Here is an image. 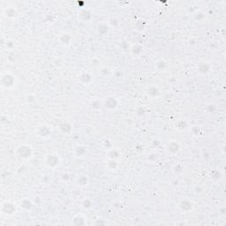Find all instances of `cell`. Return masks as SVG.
Returning a JSON list of instances; mask_svg holds the SVG:
<instances>
[{
    "instance_id": "cell-1",
    "label": "cell",
    "mask_w": 226,
    "mask_h": 226,
    "mask_svg": "<svg viewBox=\"0 0 226 226\" xmlns=\"http://www.w3.org/2000/svg\"><path fill=\"white\" fill-rule=\"evenodd\" d=\"M15 154L21 160H29L33 157V148L29 145L27 144H21L16 148Z\"/></svg>"
},
{
    "instance_id": "cell-2",
    "label": "cell",
    "mask_w": 226,
    "mask_h": 226,
    "mask_svg": "<svg viewBox=\"0 0 226 226\" xmlns=\"http://www.w3.org/2000/svg\"><path fill=\"white\" fill-rule=\"evenodd\" d=\"M17 83V78L15 75L10 73H5L2 75L0 80V85L3 89H11L14 88Z\"/></svg>"
},
{
    "instance_id": "cell-3",
    "label": "cell",
    "mask_w": 226,
    "mask_h": 226,
    "mask_svg": "<svg viewBox=\"0 0 226 226\" xmlns=\"http://www.w3.org/2000/svg\"><path fill=\"white\" fill-rule=\"evenodd\" d=\"M60 162H61L60 157L58 154H55V153L47 155L44 159L45 165L50 170H55L56 168L59 167L60 165Z\"/></svg>"
},
{
    "instance_id": "cell-4",
    "label": "cell",
    "mask_w": 226,
    "mask_h": 226,
    "mask_svg": "<svg viewBox=\"0 0 226 226\" xmlns=\"http://www.w3.org/2000/svg\"><path fill=\"white\" fill-rule=\"evenodd\" d=\"M17 211V207L13 202H5L1 205V212L5 216H13Z\"/></svg>"
},
{
    "instance_id": "cell-5",
    "label": "cell",
    "mask_w": 226,
    "mask_h": 226,
    "mask_svg": "<svg viewBox=\"0 0 226 226\" xmlns=\"http://www.w3.org/2000/svg\"><path fill=\"white\" fill-rule=\"evenodd\" d=\"M118 104H119V101L116 97L113 96H110L107 97L104 101V106L109 110H115L118 108Z\"/></svg>"
},
{
    "instance_id": "cell-6",
    "label": "cell",
    "mask_w": 226,
    "mask_h": 226,
    "mask_svg": "<svg viewBox=\"0 0 226 226\" xmlns=\"http://www.w3.org/2000/svg\"><path fill=\"white\" fill-rule=\"evenodd\" d=\"M178 206H179V208L181 209L182 211L187 213V212L191 211L193 208V203L188 199H184L179 202Z\"/></svg>"
},
{
    "instance_id": "cell-7",
    "label": "cell",
    "mask_w": 226,
    "mask_h": 226,
    "mask_svg": "<svg viewBox=\"0 0 226 226\" xmlns=\"http://www.w3.org/2000/svg\"><path fill=\"white\" fill-rule=\"evenodd\" d=\"M50 134H51V131L48 126H40L37 129V135L39 137L43 138V139H47V138L50 137Z\"/></svg>"
},
{
    "instance_id": "cell-8",
    "label": "cell",
    "mask_w": 226,
    "mask_h": 226,
    "mask_svg": "<svg viewBox=\"0 0 226 226\" xmlns=\"http://www.w3.org/2000/svg\"><path fill=\"white\" fill-rule=\"evenodd\" d=\"M87 152H88V149L83 145H78V146L74 147V156L77 157H83L86 156Z\"/></svg>"
},
{
    "instance_id": "cell-9",
    "label": "cell",
    "mask_w": 226,
    "mask_h": 226,
    "mask_svg": "<svg viewBox=\"0 0 226 226\" xmlns=\"http://www.w3.org/2000/svg\"><path fill=\"white\" fill-rule=\"evenodd\" d=\"M197 68H198V72L200 74H208L210 72V64L207 62H200L197 65Z\"/></svg>"
},
{
    "instance_id": "cell-10",
    "label": "cell",
    "mask_w": 226,
    "mask_h": 226,
    "mask_svg": "<svg viewBox=\"0 0 226 226\" xmlns=\"http://www.w3.org/2000/svg\"><path fill=\"white\" fill-rule=\"evenodd\" d=\"M179 149H180V145L177 141H172L167 145L168 152H170L171 154H177L179 151Z\"/></svg>"
},
{
    "instance_id": "cell-11",
    "label": "cell",
    "mask_w": 226,
    "mask_h": 226,
    "mask_svg": "<svg viewBox=\"0 0 226 226\" xmlns=\"http://www.w3.org/2000/svg\"><path fill=\"white\" fill-rule=\"evenodd\" d=\"M34 206V203L32 202V201H30L28 199H23L21 202H20V208L25 210V211H29L32 209V208Z\"/></svg>"
},
{
    "instance_id": "cell-12",
    "label": "cell",
    "mask_w": 226,
    "mask_h": 226,
    "mask_svg": "<svg viewBox=\"0 0 226 226\" xmlns=\"http://www.w3.org/2000/svg\"><path fill=\"white\" fill-rule=\"evenodd\" d=\"M59 42L63 45H69L72 42V37L68 33H62L59 35Z\"/></svg>"
},
{
    "instance_id": "cell-13",
    "label": "cell",
    "mask_w": 226,
    "mask_h": 226,
    "mask_svg": "<svg viewBox=\"0 0 226 226\" xmlns=\"http://www.w3.org/2000/svg\"><path fill=\"white\" fill-rule=\"evenodd\" d=\"M143 50L144 49H143L142 45L138 44L132 45V47H131V52H132V54L134 57H138V56L142 54Z\"/></svg>"
},
{
    "instance_id": "cell-14",
    "label": "cell",
    "mask_w": 226,
    "mask_h": 226,
    "mask_svg": "<svg viewBox=\"0 0 226 226\" xmlns=\"http://www.w3.org/2000/svg\"><path fill=\"white\" fill-rule=\"evenodd\" d=\"M80 79L81 80V82L85 85H89L92 82L93 80V76L89 73H83V74L80 75Z\"/></svg>"
},
{
    "instance_id": "cell-15",
    "label": "cell",
    "mask_w": 226,
    "mask_h": 226,
    "mask_svg": "<svg viewBox=\"0 0 226 226\" xmlns=\"http://www.w3.org/2000/svg\"><path fill=\"white\" fill-rule=\"evenodd\" d=\"M147 93L150 97L155 98V97H157L158 95H159L160 90H159V89H158L157 87H156V86H150V87L147 89Z\"/></svg>"
},
{
    "instance_id": "cell-16",
    "label": "cell",
    "mask_w": 226,
    "mask_h": 226,
    "mask_svg": "<svg viewBox=\"0 0 226 226\" xmlns=\"http://www.w3.org/2000/svg\"><path fill=\"white\" fill-rule=\"evenodd\" d=\"M85 224H86V220H85L84 216L78 215V216H75L73 218V225L80 226L85 225Z\"/></svg>"
},
{
    "instance_id": "cell-17",
    "label": "cell",
    "mask_w": 226,
    "mask_h": 226,
    "mask_svg": "<svg viewBox=\"0 0 226 226\" xmlns=\"http://www.w3.org/2000/svg\"><path fill=\"white\" fill-rule=\"evenodd\" d=\"M79 17L81 20H83V21H88V20H89L91 19L92 15H91V13H90V12H89L88 10L83 9V10L80 12Z\"/></svg>"
},
{
    "instance_id": "cell-18",
    "label": "cell",
    "mask_w": 226,
    "mask_h": 226,
    "mask_svg": "<svg viewBox=\"0 0 226 226\" xmlns=\"http://www.w3.org/2000/svg\"><path fill=\"white\" fill-rule=\"evenodd\" d=\"M59 130L63 133L68 134L72 131V126L68 123H62L59 126Z\"/></svg>"
},
{
    "instance_id": "cell-19",
    "label": "cell",
    "mask_w": 226,
    "mask_h": 226,
    "mask_svg": "<svg viewBox=\"0 0 226 226\" xmlns=\"http://www.w3.org/2000/svg\"><path fill=\"white\" fill-rule=\"evenodd\" d=\"M166 66H167V64H166V62L164 61V60H162V59H160V60H158L157 62V64L155 65V67L157 68L158 72H162V71H164L165 68H166Z\"/></svg>"
},
{
    "instance_id": "cell-20",
    "label": "cell",
    "mask_w": 226,
    "mask_h": 226,
    "mask_svg": "<svg viewBox=\"0 0 226 226\" xmlns=\"http://www.w3.org/2000/svg\"><path fill=\"white\" fill-rule=\"evenodd\" d=\"M77 184L81 187H87L89 184V178L87 176H80L77 179Z\"/></svg>"
},
{
    "instance_id": "cell-21",
    "label": "cell",
    "mask_w": 226,
    "mask_h": 226,
    "mask_svg": "<svg viewBox=\"0 0 226 226\" xmlns=\"http://www.w3.org/2000/svg\"><path fill=\"white\" fill-rule=\"evenodd\" d=\"M205 17H206L205 13L202 12V11H196V12L193 13V18H194V20H197V21H202V20H204Z\"/></svg>"
},
{
    "instance_id": "cell-22",
    "label": "cell",
    "mask_w": 226,
    "mask_h": 226,
    "mask_svg": "<svg viewBox=\"0 0 226 226\" xmlns=\"http://www.w3.org/2000/svg\"><path fill=\"white\" fill-rule=\"evenodd\" d=\"M147 26V23L145 21V20H137L136 23H135V28H136V29L140 30V31L146 29Z\"/></svg>"
},
{
    "instance_id": "cell-23",
    "label": "cell",
    "mask_w": 226,
    "mask_h": 226,
    "mask_svg": "<svg viewBox=\"0 0 226 226\" xmlns=\"http://www.w3.org/2000/svg\"><path fill=\"white\" fill-rule=\"evenodd\" d=\"M5 16L7 17V18H12V19H13L15 18L16 16H17V12L15 10L14 8H7L6 10H5Z\"/></svg>"
},
{
    "instance_id": "cell-24",
    "label": "cell",
    "mask_w": 226,
    "mask_h": 226,
    "mask_svg": "<svg viewBox=\"0 0 226 226\" xmlns=\"http://www.w3.org/2000/svg\"><path fill=\"white\" fill-rule=\"evenodd\" d=\"M108 31H109V27L106 24L103 23V24H100L98 26V32L100 34H107Z\"/></svg>"
},
{
    "instance_id": "cell-25",
    "label": "cell",
    "mask_w": 226,
    "mask_h": 226,
    "mask_svg": "<svg viewBox=\"0 0 226 226\" xmlns=\"http://www.w3.org/2000/svg\"><path fill=\"white\" fill-rule=\"evenodd\" d=\"M93 206V202L92 201L89 199V198H86L85 200H83V202H82V207H83L84 208H86V209H89V208H91Z\"/></svg>"
},
{
    "instance_id": "cell-26",
    "label": "cell",
    "mask_w": 226,
    "mask_h": 226,
    "mask_svg": "<svg viewBox=\"0 0 226 226\" xmlns=\"http://www.w3.org/2000/svg\"><path fill=\"white\" fill-rule=\"evenodd\" d=\"M119 153L118 151H117L116 149H112V150H110V153H109V157L110 158L111 160H115V159H118L119 157Z\"/></svg>"
},
{
    "instance_id": "cell-27",
    "label": "cell",
    "mask_w": 226,
    "mask_h": 226,
    "mask_svg": "<svg viewBox=\"0 0 226 226\" xmlns=\"http://www.w3.org/2000/svg\"><path fill=\"white\" fill-rule=\"evenodd\" d=\"M173 172H175L176 174H177V173H181L182 172H183V166H182L181 164H176L175 165V167L173 168Z\"/></svg>"
}]
</instances>
